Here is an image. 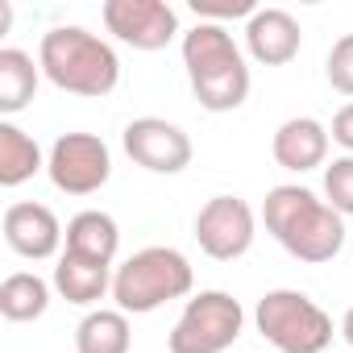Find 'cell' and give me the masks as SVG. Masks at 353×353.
Here are the masks:
<instances>
[{"label":"cell","instance_id":"6da1fadb","mask_svg":"<svg viewBox=\"0 0 353 353\" xmlns=\"http://www.w3.org/2000/svg\"><path fill=\"white\" fill-rule=\"evenodd\" d=\"M266 233L307 266H324L345 250V216L303 183H279L262 200Z\"/></svg>","mask_w":353,"mask_h":353},{"label":"cell","instance_id":"7a4b0ae2","mask_svg":"<svg viewBox=\"0 0 353 353\" xmlns=\"http://www.w3.org/2000/svg\"><path fill=\"white\" fill-rule=\"evenodd\" d=\"M179 54H183L188 83H192V96L200 100V108L233 112L250 100V63H245V50L237 46V38L229 34V26L196 21L179 38Z\"/></svg>","mask_w":353,"mask_h":353},{"label":"cell","instance_id":"3957f363","mask_svg":"<svg viewBox=\"0 0 353 353\" xmlns=\"http://www.w3.org/2000/svg\"><path fill=\"white\" fill-rule=\"evenodd\" d=\"M38 67L67 96L100 100V96H108L121 83L117 50L100 34H92L83 26H54V30H46L42 42H38Z\"/></svg>","mask_w":353,"mask_h":353},{"label":"cell","instance_id":"277c9868","mask_svg":"<svg viewBox=\"0 0 353 353\" xmlns=\"http://www.w3.org/2000/svg\"><path fill=\"white\" fill-rule=\"evenodd\" d=\"M196 270L183 250L174 245H145L129 254L112 274V303L125 316H150L170 299H192Z\"/></svg>","mask_w":353,"mask_h":353},{"label":"cell","instance_id":"5b68a950","mask_svg":"<svg viewBox=\"0 0 353 353\" xmlns=\"http://www.w3.org/2000/svg\"><path fill=\"white\" fill-rule=\"evenodd\" d=\"M254 324L279 353H328L332 345V316L295 287L266 291L254 307Z\"/></svg>","mask_w":353,"mask_h":353},{"label":"cell","instance_id":"8992f818","mask_svg":"<svg viewBox=\"0 0 353 353\" xmlns=\"http://www.w3.org/2000/svg\"><path fill=\"white\" fill-rule=\"evenodd\" d=\"M245 328V307L229 291H200L183 303L166 349L170 353H225L237 345Z\"/></svg>","mask_w":353,"mask_h":353},{"label":"cell","instance_id":"52a82bcc","mask_svg":"<svg viewBox=\"0 0 353 353\" xmlns=\"http://www.w3.org/2000/svg\"><path fill=\"white\" fill-rule=\"evenodd\" d=\"M46 174L63 196H96L112 179V150L96 133H59L46 154Z\"/></svg>","mask_w":353,"mask_h":353},{"label":"cell","instance_id":"ba28073f","mask_svg":"<svg viewBox=\"0 0 353 353\" xmlns=\"http://www.w3.org/2000/svg\"><path fill=\"white\" fill-rule=\"evenodd\" d=\"M121 145L150 174H183L196 158L188 129L166 121V117H133L121 133Z\"/></svg>","mask_w":353,"mask_h":353},{"label":"cell","instance_id":"9c48e42d","mask_svg":"<svg viewBox=\"0 0 353 353\" xmlns=\"http://www.w3.org/2000/svg\"><path fill=\"white\" fill-rule=\"evenodd\" d=\"M104 30L133 46V50H166L174 38H179V13H174V5H166V0H104Z\"/></svg>","mask_w":353,"mask_h":353},{"label":"cell","instance_id":"30bf717a","mask_svg":"<svg viewBox=\"0 0 353 353\" xmlns=\"http://www.w3.org/2000/svg\"><path fill=\"white\" fill-rule=\"evenodd\" d=\"M258 237V216L241 196H212L196 212V241L212 262H237Z\"/></svg>","mask_w":353,"mask_h":353},{"label":"cell","instance_id":"8fae6325","mask_svg":"<svg viewBox=\"0 0 353 353\" xmlns=\"http://www.w3.org/2000/svg\"><path fill=\"white\" fill-rule=\"evenodd\" d=\"M0 229H5V241L17 258H30V262H46L63 250V221L54 216V208L46 204H34V200H21V204H9L5 208V221H0Z\"/></svg>","mask_w":353,"mask_h":353},{"label":"cell","instance_id":"7c38bea8","mask_svg":"<svg viewBox=\"0 0 353 353\" xmlns=\"http://www.w3.org/2000/svg\"><path fill=\"white\" fill-rule=\"evenodd\" d=\"M328 145H332V133L324 121L316 117H287L274 137H270V154L283 170L291 174H303V170H316V166H328Z\"/></svg>","mask_w":353,"mask_h":353},{"label":"cell","instance_id":"4fadbf2b","mask_svg":"<svg viewBox=\"0 0 353 353\" xmlns=\"http://www.w3.org/2000/svg\"><path fill=\"white\" fill-rule=\"evenodd\" d=\"M245 54L262 67H287L295 54H299V42H303V30L299 21L287 13V9H258L245 30Z\"/></svg>","mask_w":353,"mask_h":353},{"label":"cell","instance_id":"5bb4252c","mask_svg":"<svg viewBox=\"0 0 353 353\" xmlns=\"http://www.w3.org/2000/svg\"><path fill=\"white\" fill-rule=\"evenodd\" d=\"M112 266H104V262H88V258H79V254H59V266H54V291L67 299V303H75V307H92V303H100L104 295H112Z\"/></svg>","mask_w":353,"mask_h":353},{"label":"cell","instance_id":"9a60e30c","mask_svg":"<svg viewBox=\"0 0 353 353\" xmlns=\"http://www.w3.org/2000/svg\"><path fill=\"white\" fill-rule=\"evenodd\" d=\"M63 250L67 254H79L88 262H104L112 266L117 250H121V229L108 212L100 208H83L67 221V237H63Z\"/></svg>","mask_w":353,"mask_h":353},{"label":"cell","instance_id":"2e32d148","mask_svg":"<svg viewBox=\"0 0 353 353\" xmlns=\"http://www.w3.org/2000/svg\"><path fill=\"white\" fill-rule=\"evenodd\" d=\"M42 83V67L34 63V54L5 46L0 50V117L13 121L21 108H30V100L38 96Z\"/></svg>","mask_w":353,"mask_h":353},{"label":"cell","instance_id":"e0dca14e","mask_svg":"<svg viewBox=\"0 0 353 353\" xmlns=\"http://www.w3.org/2000/svg\"><path fill=\"white\" fill-rule=\"evenodd\" d=\"M38 170H46L42 145L17 121H0V188H21Z\"/></svg>","mask_w":353,"mask_h":353},{"label":"cell","instance_id":"ac0fdd59","mask_svg":"<svg viewBox=\"0 0 353 353\" xmlns=\"http://www.w3.org/2000/svg\"><path fill=\"white\" fill-rule=\"evenodd\" d=\"M133 328L121 307H92L75 324V353H129Z\"/></svg>","mask_w":353,"mask_h":353},{"label":"cell","instance_id":"d6986e66","mask_svg":"<svg viewBox=\"0 0 353 353\" xmlns=\"http://www.w3.org/2000/svg\"><path fill=\"white\" fill-rule=\"evenodd\" d=\"M50 287L42 274L34 270H17L0 283V316L13 320V324H30V320H42L46 307H50Z\"/></svg>","mask_w":353,"mask_h":353},{"label":"cell","instance_id":"ffe728a7","mask_svg":"<svg viewBox=\"0 0 353 353\" xmlns=\"http://www.w3.org/2000/svg\"><path fill=\"white\" fill-rule=\"evenodd\" d=\"M324 200L341 216H353V154H341L324 166Z\"/></svg>","mask_w":353,"mask_h":353},{"label":"cell","instance_id":"44dd1931","mask_svg":"<svg viewBox=\"0 0 353 353\" xmlns=\"http://www.w3.org/2000/svg\"><path fill=\"white\" fill-rule=\"evenodd\" d=\"M324 75L332 83V92L341 96H353V34H341L324 59Z\"/></svg>","mask_w":353,"mask_h":353},{"label":"cell","instance_id":"7402d4cb","mask_svg":"<svg viewBox=\"0 0 353 353\" xmlns=\"http://www.w3.org/2000/svg\"><path fill=\"white\" fill-rule=\"evenodd\" d=\"M196 21H212V26H229V21H250L258 13L254 0H192Z\"/></svg>","mask_w":353,"mask_h":353},{"label":"cell","instance_id":"603a6c76","mask_svg":"<svg viewBox=\"0 0 353 353\" xmlns=\"http://www.w3.org/2000/svg\"><path fill=\"white\" fill-rule=\"evenodd\" d=\"M328 133H332V141H336V145H341L345 154H353V100L336 108V117H332Z\"/></svg>","mask_w":353,"mask_h":353},{"label":"cell","instance_id":"cb8c5ba5","mask_svg":"<svg viewBox=\"0 0 353 353\" xmlns=\"http://www.w3.org/2000/svg\"><path fill=\"white\" fill-rule=\"evenodd\" d=\"M341 336H345V345H349V353H353V307L341 316Z\"/></svg>","mask_w":353,"mask_h":353},{"label":"cell","instance_id":"d4e9b609","mask_svg":"<svg viewBox=\"0 0 353 353\" xmlns=\"http://www.w3.org/2000/svg\"><path fill=\"white\" fill-rule=\"evenodd\" d=\"M13 26V9H9V0H0V34H9Z\"/></svg>","mask_w":353,"mask_h":353}]
</instances>
